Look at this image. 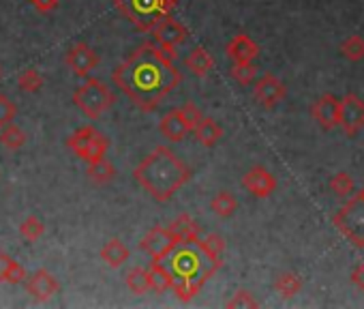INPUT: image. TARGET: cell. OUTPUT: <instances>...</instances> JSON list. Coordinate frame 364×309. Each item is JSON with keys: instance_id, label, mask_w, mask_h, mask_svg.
<instances>
[{"instance_id": "obj_1", "label": "cell", "mask_w": 364, "mask_h": 309, "mask_svg": "<svg viewBox=\"0 0 364 309\" xmlns=\"http://www.w3.org/2000/svg\"><path fill=\"white\" fill-rule=\"evenodd\" d=\"M112 80L141 112H152L182 82L173 56L156 43H144L114 71Z\"/></svg>"}, {"instance_id": "obj_2", "label": "cell", "mask_w": 364, "mask_h": 309, "mask_svg": "<svg viewBox=\"0 0 364 309\" xmlns=\"http://www.w3.org/2000/svg\"><path fill=\"white\" fill-rule=\"evenodd\" d=\"M193 170L167 146H156L148 157L133 170L135 183L156 202H167L173 194L185 187Z\"/></svg>"}, {"instance_id": "obj_3", "label": "cell", "mask_w": 364, "mask_h": 309, "mask_svg": "<svg viewBox=\"0 0 364 309\" xmlns=\"http://www.w3.org/2000/svg\"><path fill=\"white\" fill-rule=\"evenodd\" d=\"M169 273L173 277L171 292L178 300L189 303L200 294L204 283L221 268L200 245L193 243H180L169 256Z\"/></svg>"}, {"instance_id": "obj_4", "label": "cell", "mask_w": 364, "mask_h": 309, "mask_svg": "<svg viewBox=\"0 0 364 309\" xmlns=\"http://www.w3.org/2000/svg\"><path fill=\"white\" fill-rule=\"evenodd\" d=\"M114 7L141 33H150L159 20L171 14L161 0H114Z\"/></svg>"}, {"instance_id": "obj_5", "label": "cell", "mask_w": 364, "mask_h": 309, "mask_svg": "<svg viewBox=\"0 0 364 309\" xmlns=\"http://www.w3.org/2000/svg\"><path fill=\"white\" fill-rule=\"evenodd\" d=\"M73 103L80 108V112L88 118H101L105 112H109L116 103V95L112 88H107L101 80L90 78L73 93Z\"/></svg>"}, {"instance_id": "obj_6", "label": "cell", "mask_w": 364, "mask_h": 309, "mask_svg": "<svg viewBox=\"0 0 364 309\" xmlns=\"http://www.w3.org/2000/svg\"><path fill=\"white\" fill-rule=\"evenodd\" d=\"M200 118H202V114H200L198 105L191 103V101H187L185 105H180L176 110H169L161 118L159 131L167 140H171V142H182L189 133H193V129L200 122Z\"/></svg>"}, {"instance_id": "obj_7", "label": "cell", "mask_w": 364, "mask_h": 309, "mask_svg": "<svg viewBox=\"0 0 364 309\" xmlns=\"http://www.w3.org/2000/svg\"><path fill=\"white\" fill-rule=\"evenodd\" d=\"M67 146L77 154L80 159H84L86 164H92V162H99L105 157V152L109 148V140L103 133H99L95 127L86 125L69 135Z\"/></svg>"}, {"instance_id": "obj_8", "label": "cell", "mask_w": 364, "mask_h": 309, "mask_svg": "<svg viewBox=\"0 0 364 309\" xmlns=\"http://www.w3.org/2000/svg\"><path fill=\"white\" fill-rule=\"evenodd\" d=\"M332 221L345 239L355 247H364V202L358 196L349 198Z\"/></svg>"}, {"instance_id": "obj_9", "label": "cell", "mask_w": 364, "mask_h": 309, "mask_svg": "<svg viewBox=\"0 0 364 309\" xmlns=\"http://www.w3.org/2000/svg\"><path fill=\"white\" fill-rule=\"evenodd\" d=\"M150 35L154 37V43L161 48V50H165L167 54H171L173 58H176V50L180 48V46H185L187 41H189V28L182 24V22H178V20H173V18H169V16H165L163 20H159L154 26H152V31H150Z\"/></svg>"}, {"instance_id": "obj_10", "label": "cell", "mask_w": 364, "mask_h": 309, "mask_svg": "<svg viewBox=\"0 0 364 309\" xmlns=\"http://www.w3.org/2000/svg\"><path fill=\"white\" fill-rule=\"evenodd\" d=\"M180 245V239L165 226H154L146 232V236L139 243V249L146 251L152 260L167 258L176 247Z\"/></svg>"}, {"instance_id": "obj_11", "label": "cell", "mask_w": 364, "mask_h": 309, "mask_svg": "<svg viewBox=\"0 0 364 309\" xmlns=\"http://www.w3.org/2000/svg\"><path fill=\"white\" fill-rule=\"evenodd\" d=\"M338 127L347 133V135H355L364 129V101L353 95L347 93L341 99V110H338Z\"/></svg>"}, {"instance_id": "obj_12", "label": "cell", "mask_w": 364, "mask_h": 309, "mask_svg": "<svg viewBox=\"0 0 364 309\" xmlns=\"http://www.w3.org/2000/svg\"><path fill=\"white\" fill-rule=\"evenodd\" d=\"M253 97L259 105L264 108H274L287 97V86L272 73H264L255 86H253Z\"/></svg>"}, {"instance_id": "obj_13", "label": "cell", "mask_w": 364, "mask_h": 309, "mask_svg": "<svg viewBox=\"0 0 364 309\" xmlns=\"http://www.w3.org/2000/svg\"><path fill=\"white\" fill-rule=\"evenodd\" d=\"M242 187L255 196V198H268L277 192V179L274 174L264 168V166H253L245 177H242Z\"/></svg>"}, {"instance_id": "obj_14", "label": "cell", "mask_w": 364, "mask_h": 309, "mask_svg": "<svg viewBox=\"0 0 364 309\" xmlns=\"http://www.w3.org/2000/svg\"><path fill=\"white\" fill-rule=\"evenodd\" d=\"M26 281V292L35 298V300H50L52 296H56L60 292V283L58 279L48 271V268H39L35 271L31 277L24 279Z\"/></svg>"}, {"instance_id": "obj_15", "label": "cell", "mask_w": 364, "mask_h": 309, "mask_svg": "<svg viewBox=\"0 0 364 309\" xmlns=\"http://www.w3.org/2000/svg\"><path fill=\"white\" fill-rule=\"evenodd\" d=\"M67 65L77 78H86L99 65V54L88 43H77L67 52Z\"/></svg>"}, {"instance_id": "obj_16", "label": "cell", "mask_w": 364, "mask_h": 309, "mask_svg": "<svg viewBox=\"0 0 364 309\" xmlns=\"http://www.w3.org/2000/svg\"><path fill=\"white\" fill-rule=\"evenodd\" d=\"M338 110H341V99H336L334 95L326 93L321 95L313 108H311V114H313V120L323 129V131H330L338 125Z\"/></svg>"}, {"instance_id": "obj_17", "label": "cell", "mask_w": 364, "mask_h": 309, "mask_svg": "<svg viewBox=\"0 0 364 309\" xmlns=\"http://www.w3.org/2000/svg\"><path fill=\"white\" fill-rule=\"evenodd\" d=\"M225 54L234 63H253L259 56V46L249 35L240 33L225 46Z\"/></svg>"}, {"instance_id": "obj_18", "label": "cell", "mask_w": 364, "mask_h": 309, "mask_svg": "<svg viewBox=\"0 0 364 309\" xmlns=\"http://www.w3.org/2000/svg\"><path fill=\"white\" fill-rule=\"evenodd\" d=\"M185 67H187L193 75H198V78H206V75L215 69V58H213V54H210L206 48L196 46V48L187 54V58H185Z\"/></svg>"}, {"instance_id": "obj_19", "label": "cell", "mask_w": 364, "mask_h": 309, "mask_svg": "<svg viewBox=\"0 0 364 309\" xmlns=\"http://www.w3.org/2000/svg\"><path fill=\"white\" fill-rule=\"evenodd\" d=\"M193 133H196L198 142H200L202 146H206V148L217 146V144H219V140L223 137V129H221V125H219L215 118H210V116H202V118H200V122L196 125Z\"/></svg>"}, {"instance_id": "obj_20", "label": "cell", "mask_w": 364, "mask_h": 309, "mask_svg": "<svg viewBox=\"0 0 364 309\" xmlns=\"http://www.w3.org/2000/svg\"><path fill=\"white\" fill-rule=\"evenodd\" d=\"M167 228L180 239V243H193V241H198L202 236V228H200V224L191 215H180Z\"/></svg>"}, {"instance_id": "obj_21", "label": "cell", "mask_w": 364, "mask_h": 309, "mask_svg": "<svg viewBox=\"0 0 364 309\" xmlns=\"http://www.w3.org/2000/svg\"><path fill=\"white\" fill-rule=\"evenodd\" d=\"M146 271H148V283H150V290H152V292L163 294V292L171 290L173 277H171L169 268H165V266L161 264V260H152L150 266H148Z\"/></svg>"}, {"instance_id": "obj_22", "label": "cell", "mask_w": 364, "mask_h": 309, "mask_svg": "<svg viewBox=\"0 0 364 309\" xmlns=\"http://www.w3.org/2000/svg\"><path fill=\"white\" fill-rule=\"evenodd\" d=\"M129 258H131V251H129V247H127L120 239L107 241L105 247L101 249V260H103L107 266H112V268L122 266Z\"/></svg>"}, {"instance_id": "obj_23", "label": "cell", "mask_w": 364, "mask_h": 309, "mask_svg": "<svg viewBox=\"0 0 364 309\" xmlns=\"http://www.w3.org/2000/svg\"><path fill=\"white\" fill-rule=\"evenodd\" d=\"M86 174H88V179L92 181V183H97V185H107V183H112L114 181V177H116V168H114V164L109 162V159H99V162H92V164H88V170H86Z\"/></svg>"}, {"instance_id": "obj_24", "label": "cell", "mask_w": 364, "mask_h": 309, "mask_svg": "<svg viewBox=\"0 0 364 309\" xmlns=\"http://www.w3.org/2000/svg\"><path fill=\"white\" fill-rule=\"evenodd\" d=\"M274 290L283 296V298H294L300 290H302V279L291 273V271H285L281 275H277L274 279Z\"/></svg>"}, {"instance_id": "obj_25", "label": "cell", "mask_w": 364, "mask_h": 309, "mask_svg": "<svg viewBox=\"0 0 364 309\" xmlns=\"http://www.w3.org/2000/svg\"><path fill=\"white\" fill-rule=\"evenodd\" d=\"M210 209H213V213H215L217 217L228 219V217H232V215L236 213V209H238V200H236V196H234V194H230V192H219V194L213 198Z\"/></svg>"}, {"instance_id": "obj_26", "label": "cell", "mask_w": 364, "mask_h": 309, "mask_svg": "<svg viewBox=\"0 0 364 309\" xmlns=\"http://www.w3.org/2000/svg\"><path fill=\"white\" fill-rule=\"evenodd\" d=\"M198 245L217 262L223 266V253H225V239L219 236V234H208V236H200L198 239Z\"/></svg>"}, {"instance_id": "obj_27", "label": "cell", "mask_w": 364, "mask_h": 309, "mask_svg": "<svg viewBox=\"0 0 364 309\" xmlns=\"http://www.w3.org/2000/svg\"><path fill=\"white\" fill-rule=\"evenodd\" d=\"M26 142H28L26 133L20 127L11 125V122L7 127H3V131H0V144H3L5 148H9V150H20L22 146H26Z\"/></svg>"}, {"instance_id": "obj_28", "label": "cell", "mask_w": 364, "mask_h": 309, "mask_svg": "<svg viewBox=\"0 0 364 309\" xmlns=\"http://www.w3.org/2000/svg\"><path fill=\"white\" fill-rule=\"evenodd\" d=\"M124 283H127V288L133 292V294H146L148 290H150V283H148V271L146 268H141V266H135V268H131L129 273H127V277H124Z\"/></svg>"}, {"instance_id": "obj_29", "label": "cell", "mask_w": 364, "mask_h": 309, "mask_svg": "<svg viewBox=\"0 0 364 309\" xmlns=\"http://www.w3.org/2000/svg\"><path fill=\"white\" fill-rule=\"evenodd\" d=\"M341 54L349 61V63H360L364 58V37L360 35H349L343 43H341Z\"/></svg>"}, {"instance_id": "obj_30", "label": "cell", "mask_w": 364, "mask_h": 309, "mask_svg": "<svg viewBox=\"0 0 364 309\" xmlns=\"http://www.w3.org/2000/svg\"><path fill=\"white\" fill-rule=\"evenodd\" d=\"M353 189H355L353 179H351L347 172H336V174L330 179V192H332L334 196H338V198H349V196H353Z\"/></svg>"}, {"instance_id": "obj_31", "label": "cell", "mask_w": 364, "mask_h": 309, "mask_svg": "<svg viewBox=\"0 0 364 309\" xmlns=\"http://www.w3.org/2000/svg\"><path fill=\"white\" fill-rule=\"evenodd\" d=\"M43 84H46V80L37 69H24L18 78V86L26 93H37L43 88Z\"/></svg>"}, {"instance_id": "obj_32", "label": "cell", "mask_w": 364, "mask_h": 309, "mask_svg": "<svg viewBox=\"0 0 364 309\" xmlns=\"http://www.w3.org/2000/svg\"><path fill=\"white\" fill-rule=\"evenodd\" d=\"M20 234L26 239V241H37V239H41L43 234H46V226H43V221L39 219V217H35V215H31V217H26L24 221H22V226H20Z\"/></svg>"}, {"instance_id": "obj_33", "label": "cell", "mask_w": 364, "mask_h": 309, "mask_svg": "<svg viewBox=\"0 0 364 309\" xmlns=\"http://www.w3.org/2000/svg\"><path fill=\"white\" fill-rule=\"evenodd\" d=\"M230 73H232V78H234L240 86H249V84L255 80L257 69H255L253 63H234Z\"/></svg>"}, {"instance_id": "obj_34", "label": "cell", "mask_w": 364, "mask_h": 309, "mask_svg": "<svg viewBox=\"0 0 364 309\" xmlns=\"http://www.w3.org/2000/svg\"><path fill=\"white\" fill-rule=\"evenodd\" d=\"M225 307H230V309H245V307H259V300L249 292V290H238L228 303H225Z\"/></svg>"}, {"instance_id": "obj_35", "label": "cell", "mask_w": 364, "mask_h": 309, "mask_svg": "<svg viewBox=\"0 0 364 309\" xmlns=\"http://www.w3.org/2000/svg\"><path fill=\"white\" fill-rule=\"evenodd\" d=\"M16 114H18L16 103L7 95H0V129L7 127L9 122H14Z\"/></svg>"}, {"instance_id": "obj_36", "label": "cell", "mask_w": 364, "mask_h": 309, "mask_svg": "<svg viewBox=\"0 0 364 309\" xmlns=\"http://www.w3.org/2000/svg\"><path fill=\"white\" fill-rule=\"evenodd\" d=\"M28 275H26V268L20 264V262H11V266H9V271H7V275H5V283H22L24 279H26Z\"/></svg>"}, {"instance_id": "obj_37", "label": "cell", "mask_w": 364, "mask_h": 309, "mask_svg": "<svg viewBox=\"0 0 364 309\" xmlns=\"http://www.w3.org/2000/svg\"><path fill=\"white\" fill-rule=\"evenodd\" d=\"M60 0H31V5L39 11V14H50L58 7Z\"/></svg>"}, {"instance_id": "obj_38", "label": "cell", "mask_w": 364, "mask_h": 309, "mask_svg": "<svg viewBox=\"0 0 364 309\" xmlns=\"http://www.w3.org/2000/svg\"><path fill=\"white\" fill-rule=\"evenodd\" d=\"M351 283L364 292V262H362V264H358V266L353 268V273H351Z\"/></svg>"}, {"instance_id": "obj_39", "label": "cell", "mask_w": 364, "mask_h": 309, "mask_svg": "<svg viewBox=\"0 0 364 309\" xmlns=\"http://www.w3.org/2000/svg\"><path fill=\"white\" fill-rule=\"evenodd\" d=\"M11 262H14V258H11L9 253L0 251V281H5V275H7V271H9Z\"/></svg>"}, {"instance_id": "obj_40", "label": "cell", "mask_w": 364, "mask_h": 309, "mask_svg": "<svg viewBox=\"0 0 364 309\" xmlns=\"http://www.w3.org/2000/svg\"><path fill=\"white\" fill-rule=\"evenodd\" d=\"M161 3H163L169 11H173V7L178 5V0H161Z\"/></svg>"}, {"instance_id": "obj_41", "label": "cell", "mask_w": 364, "mask_h": 309, "mask_svg": "<svg viewBox=\"0 0 364 309\" xmlns=\"http://www.w3.org/2000/svg\"><path fill=\"white\" fill-rule=\"evenodd\" d=\"M355 196H358V198H360V200H362V202H364V187H362V189H360V192H358V194H355Z\"/></svg>"}, {"instance_id": "obj_42", "label": "cell", "mask_w": 364, "mask_h": 309, "mask_svg": "<svg viewBox=\"0 0 364 309\" xmlns=\"http://www.w3.org/2000/svg\"><path fill=\"white\" fill-rule=\"evenodd\" d=\"M0 75H3V69H0Z\"/></svg>"}]
</instances>
